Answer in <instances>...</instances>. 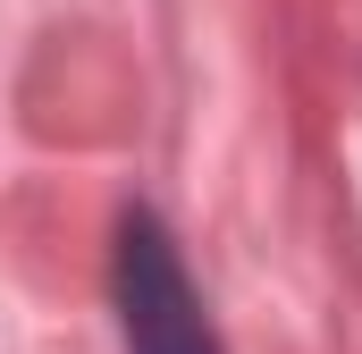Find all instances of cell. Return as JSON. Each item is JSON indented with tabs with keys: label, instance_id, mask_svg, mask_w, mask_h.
Returning a JSON list of instances; mask_svg holds the SVG:
<instances>
[{
	"label": "cell",
	"instance_id": "obj_1",
	"mask_svg": "<svg viewBox=\"0 0 362 354\" xmlns=\"http://www.w3.org/2000/svg\"><path fill=\"white\" fill-rule=\"evenodd\" d=\"M110 321H118L127 354H228L177 236L152 202H127L110 228Z\"/></svg>",
	"mask_w": 362,
	"mask_h": 354
}]
</instances>
